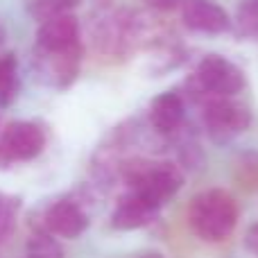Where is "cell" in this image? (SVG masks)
<instances>
[{
    "mask_svg": "<svg viewBox=\"0 0 258 258\" xmlns=\"http://www.w3.org/2000/svg\"><path fill=\"white\" fill-rule=\"evenodd\" d=\"M43 229L57 238H80L89 229V215L77 202L61 200L54 202L43 215Z\"/></svg>",
    "mask_w": 258,
    "mask_h": 258,
    "instance_id": "obj_8",
    "label": "cell"
},
{
    "mask_svg": "<svg viewBox=\"0 0 258 258\" xmlns=\"http://www.w3.org/2000/svg\"><path fill=\"white\" fill-rule=\"evenodd\" d=\"M18 93V66L14 54L0 57V107H9Z\"/></svg>",
    "mask_w": 258,
    "mask_h": 258,
    "instance_id": "obj_13",
    "label": "cell"
},
{
    "mask_svg": "<svg viewBox=\"0 0 258 258\" xmlns=\"http://www.w3.org/2000/svg\"><path fill=\"white\" fill-rule=\"evenodd\" d=\"M186 118V102L177 91H165L156 95L150 104V125L159 134H172L181 127Z\"/></svg>",
    "mask_w": 258,
    "mask_h": 258,
    "instance_id": "obj_10",
    "label": "cell"
},
{
    "mask_svg": "<svg viewBox=\"0 0 258 258\" xmlns=\"http://www.w3.org/2000/svg\"><path fill=\"white\" fill-rule=\"evenodd\" d=\"M77 3H80V0H32L30 12H32V16H36L43 23V21H48V18L57 16V14H66L68 9L75 7Z\"/></svg>",
    "mask_w": 258,
    "mask_h": 258,
    "instance_id": "obj_17",
    "label": "cell"
},
{
    "mask_svg": "<svg viewBox=\"0 0 258 258\" xmlns=\"http://www.w3.org/2000/svg\"><path fill=\"white\" fill-rule=\"evenodd\" d=\"M125 179L129 190L145 197L159 209L177 195L183 183L181 170L168 161H132L125 165Z\"/></svg>",
    "mask_w": 258,
    "mask_h": 258,
    "instance_id": "obj_2",
    "label": "cell"
},
{
    "mask_svg": "<svg viewBox=\"0 0 258 258\" xmlns=\"http://www.w3.org/2000/svg\"><path fill=\"white\" fill-rule=\"evenodd\" d=\"M245 247L258 258V222L251 224V227L247 229V233H245Z\"/></svg>",
    "mask_w": 258,
    "mask_h": 258,
    "instance_id": "obj_18",
    "label": "cell"
},
{
    "mask_svg": "<svg viewBox=\"0 0 258 258\" xmlns=\"http://www.w3.org/2000/svg\"><path fill=\"white\" fill-rule=\"evenodd\" d=\"M3 41H5V27L0 25V43H3Z\"/></svg>",
    "mask_w": 258,
    "mask_h": 258,
    "instance_id": "obj_20",
    "label": "cell"
},
{
    "mask_svg": "<svg viewBox=\"0 0 258 258\" xmlns=\"http://www.w3.org/2000/svg\"><path fill=\"white\" fill-rule=\"evenodd\" d=\"M195 82L204 93L215 98H231L245 86V75L233 61L222 54H206L195 71Z\"/></svg>",
    "mask_w": 258,
    "mask_h": 258,
    "instance_id": "obj_4",
    "label": "cell"
},
{
    "mask_svg": "<svg viewBox=\"0 0 258 258\" xmlns=\"http://www.w3.org/2000/svg\"><path fill=\"white\" fill-rule=\"evenodd\" d=\"M39 59L41 75L48 77L50 84L54 86H68L77 77L80 71V59H82V48H73L66 52H43Z\"/></svg>",
    "mask_w": 258,
    "mask_h": 258,
    "instance_id": "obj_11",
    "label": "cell"
},
{
    "mask_svg": "<svg viewBox=\"0 0 258 258\" xmlns=\"http://www.w3.org/2000/svg\"><path fill=\"white\" fill-rule=\"evenodd\" d=\"M25 258H63V249L52 233L36 231L30 236L25 247Z\"/></svg>",
    "mask_w": 258,
    "mask_h": 258,
    "instance_id": "obj_15",
    "label": "cell"
},
{
    "mask_svg": "<svg viewBox=\"0 0 258 258\" xmlns=\"http://www.w3.org/2000/svg\"><path fill=\"white\" fill-rule=\"evenodd\" d=\"M231 25L245 39H258V0H240Z\"/></svg>",
    "mask_w": 258,
    "mask_h": 258,
    "instance_id": "obj_14",
    "label": "cell"
},
{
    "mask_svg": "<svg viewBox=\"0 0 258 258\" xmlns=\"http://www.w3.org/2000/svg\"><path fill=\"white\" fill-rule=\"evenodd\" d=\"M18 206H21V200L0 192V242L7 240V238L14 233V229H16Z\"/></svg>",
    "mask_w": 258,
    "mask_h": 258,
    "instance_id": "obj_16",
    "label": "cell"
},
{
    "mask_svg": "<svg viewBox=\"0 0 258 258\" xmlns=\"http://www.w3.org/2000/svg\"><path fill=\"white\" fill-rule=\"evenodd\" d=\"M249 109L229 98H215L204 107V129L215 145H227L236 141L249 129Z\"/></svg>",
    "mask_w": 258,
    "mask_h": 258,
    "instance_id": "obj_3",
    "label": "cell"
},
{
    "mask_svg": "<svg viewBox=\"0 0 258 258\" xmlns=\"http://www.w3.org/2000/svg\"><path fill=\"white\" fill-rule=\"evenodd\" d=\"M39 50L43 52H66L80 48V23L73 14H57L41 23L36 32Z\"/></svg>",
    "mask_w": 258,
    "mask_h": 258,
    "instance_id": "obj_7",
    "label": "cell"
},
{
    "mask_svg": "<svg viewBox=\"0 0 258 258\" xmlns=\"http://www.w3.org/2000/svg\"><path fill=\"white\" fill-rule=\"evenodd\" d=\"M233 179L247 192H258V152L249 150L236 156L233 163Z\"/></svg>",
    "mask_w": 258,
    "mask_h": 258,
    "instance_id": "obj_12",
    "label": "cell"
},
{
    "mask_svg": "<svg viewBox=\"0 0 258 258\" xmlns=\"http://www.w3.org/2000/svg\"><path fill=\"white\" fill-rule=\"evenodd\" d=\"M159 206H154L152 202H147L145 197L136 195L129 190L118 206L111 213V227L118 231H134V229H143L147 224L154 222Z\"/></svg>",
    "mask_w": 258,
    "mask_h": 258,
    "instance_id": "obj_9",
    "label": "cell"
},
{
    "mask_svg": "<svg viewBox=\"0 0 258 258\" xmlns=\"http://www.w3.org/2000/svg\"><path fill=\"white\" fill-rule=\"evenodd\" d=\"M141 258H165V256L159 254V251H150V254H143Z\"/></svg>",
    "mask_w": 258,
    "mask_h": 258,
    "instance_id": "obj_19",
    "label": "cell"
},
{
    "mask_svg": "<svg viewBox=\"0 0 258 258\" xmlns=\"http://www.w3.org/2000/svg\"><path fill=\"white\" fill-rule=\"evenodd\" d=\"M45 145V132L36 122H12L7 132L3 134V143L0 147L9 161H30L41 154Z\"/></svg>",
    "mask_w": 258,
    "mask_h": 258,
    "instance_id": "obj_6",
    "label": "cell"
},
{
    "mask_svg": "<svg viewBox=\"0 0 258 258\" xmlns=\"http://www.w3.org/2000/svg\"><path fill=\"white\" fill-rule=\"evenodd\" d=\"M190 231L204 242H222L238 224V202L222 188L197 192L186 211Z\"/></svg>",
    "mask_w": 258,
    "mask_h": 258,
    "instance_id": "obj_1",
    "label": "cell"
},
{
    "mask_svg": "<svg viewBox=\"0 0 258 258\" xmlns=\"http://www.w3.org/2000/svg\"><path fill=\"white\" fill-rule=\"evenodd\" d=\"M181 21L188 30L200 34H222L231 30V18L227 9L215 0H183Z\"/></svg>",
    "mask_w": 258,
    "mask_h": 258,
    "instance_id": "obj_5",
    "label": "cell"
}]
</instances>
